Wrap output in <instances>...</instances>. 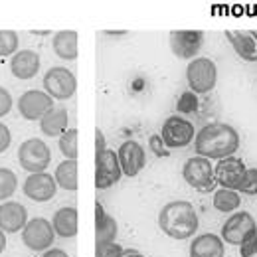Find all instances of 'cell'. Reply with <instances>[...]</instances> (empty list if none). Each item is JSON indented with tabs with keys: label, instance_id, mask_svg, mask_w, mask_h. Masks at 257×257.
I'll return each mask as SVG.
<instances>
[{
	"label": "cell",
	"instance_id": "obj_18",
	"mask_svg": "<svg viewBox=\"0 0 257 257\" xmlns=\"http://www.w3.org/2000/svg\"><path fill=\"white\" fill-rule=\"evenodd\" d=\"M10 69L16 79H32L40 71V54L34 50H20L12 56Z\"/></svg>",
	"mask_w": 257,
	"mask_h": 257
},
{
	"label": "cell",
	"instance_id": "obj_35",
	"mask_svg": "<svg viewBox=\"0 0 257 257\" xmlns=\"http://www.w3.org/2000/svg\"><path fill=\"white\" fill-rule=\"evenodd\" d=\"M10 143H12V135H10V128L6 127L4 123H0V155L8 151Z\"/></svg>",
	"mask_w": 257,
	"mask_h": 257
},
{
	"label": "cell",
	"instance_id": "obj_5",
	"mask_svg": "<svg viewBox=\"0 0 257 257\" xmlns=\"http://www.w3.org/2000/svg\"><path fill=\"white\" fill-rule=\"evenodd\" d=\"M257 229V222L255 218L249 214V212H233V214H229L227 218H225L224 225H222V231H220V237L224 239V243L227 245H235V247H239V245H243L249 237H251V233Z\"/></svg>",
	"mask_w": 257,
	"mask_h": 257
},
{
	"label": "cell",
	"instance_id": "obj_16",
	"mask_svg": "<svg viewBox=\"0 0 257 257\" xmlns=\"http://www.w3.org/2000/svg\"><path fill=\"white\" fill-rule=\"evenodd\" d=\"M225 38L239 60L247 64L257 62V32L251 30H227Z\"/></svg>",
	"mask_w": 257,
	"mask_h": 257
},
{
	"label": "cell",
	"instance_id": "obj_24",
	"mask_svg": "<svg viewBox=\"0 0 257 257\" xmlns=\"http://www.w3.org/2000/svg\"><path fill=\"white\" fill-rule=\"evenodd\" d=\"M54 178H56L60 188H64L67 192H75L77 186H79V182H77V161L64 159V162L58 164Z\"/></svg>",
	"mask_w": 257,
	"mask_h": 257
},
{
	"label": "cell",
	"instance_id": "obj_10",
	"mask_svg": "<svg viewBox=\"0 0 257 257\" xmlns=\"http://www.w3.org/2000/svg\"><path fill=\"white\" fill-rule=\"evenodd\" d=\"M123 176L119 157L115 151L107 149L105 153L95 155V188L97 190H107L115 186Z\"/></svg>",
	"mask_w": 257,
	"mask_h": 257
},
{
	"label": "cell",
	"instance_id": "obj_13",
	"mask_svg": "<svg viewBox=\"0 0 257 257\" xmlns=\"http://www.w3.org/2000/svg\"><path fill=\"white\" fill-rule=\"evenodd\" d=\"M58 190V182L52 174L48 172H38V174H30L24 184H22V192L26 198H30L34 202H50Z\"/></svg>",
	"mask_w": 257,
	"mask_h": 257
},
{
	"label": "cell",
	"instance_id": "obj_40",
	"mask_svg": "<svg viewBox=\"0 0 257 257\" xmlns=\"http://www.w3.org/2000/svg\"><path fill=\"white\" fill-rule=\"evenodd\" d=\"M123 257H145V255L139 253V251H135V249H125V255Z\"/></svg>",
	"mask_w": 257,
	"mask_h": 257
},
{
	"label": "cell",
	"instance_id": "obj_14",
	"mask_svg": "<svg viewBox=\"0 0 257 257\" xmlns=\"http://www.w3.org/2000/svg\"><path fill=\"white\" fill-rule=\"evenodd\" d=\"M117 157H119V164H121L123 174L128 178L139 176L141 170L147 166V153H145L143 145H139L137 141H125L119 147Z\"/></svg>",
	"mask_w": 257,
	"mask_h": 257
},
{
	"label": "cell",
	"instance_id": "obj_17",
	"mask_svg": "<svg viewBox=\"0 0 257 257\" xmlns=\"http://www.w3.org/2000/svg\"><path fill=\"white\" fill-rule=\"evenodd\" d=\"M28 224V210L14 200L0 204V229L4 233H16Z\"/></svg>",
	"mask_w": 257,
	"mask_h": 257
},
{
	"label": "cell",
	"instance_id": "obj_9",
	"mask_svg": "<svg viewBox=\"0 0 257 257\" xmlns=\"http://www.w3.org/2000/svg\"><path fill=\"white\" fill-rule=\"evenodd\" d=\"M56 239V231L52 222L46 218H34L28 220L26 227L22 229V241L32 251H48Z\"/></svg>",
	"mask_w": 257,
	"mask_h": 257
},
{
	"label": "cell",
	"instance_id": "obj_21",
	"mask_svg": "<svg viewBox=\"0 0 257 257\" xmlns=\"http://www.w3.org/2000/svg\"><path fill=\"white\" fill-rule=\"evenodd\" d=\"M67 123H69V113H67V109L65 107H54V109H50L44 117H42V121H40V131L46 135V137H62L65 131H67Z\"/></svg>",
	"mask_w": 257,
	"mask_h": 257
},
{
	"label": "cell",
	"instance_id": "obj_31",
	"mask_svg": "<svg viewBox=\"0 0 257 257\" xmlns=\"http://www.w3.org/2000/svg\"><path fill=\"white\" fill-rule=\"evenodd\" d=\"M125 255V249L123 245L119 243H103V245H97L95 247V257H123Z\"/></svg>",
	"mask_w": 257,
	"mask_h": 257
},
{
	"label": "cell",
	"instance_id": "obj_32",
	"mask_svg": "<svg viewBox=\"0 0 257 257\" xmlns=\"http://www.w3.org/2000/svg\"><path fill=\"white\" fill-rule=\"evenodd\" d=\"M239 255L241 257H257V229L251 233V237L239 245Z\"/></svg>",
	"mask_w": 257,
	"mask_h": 257
},
{
	"label": "cell",
	"instance_id": "obj_4",
	"mask_svg": "<svg viewBox=\"0 0 257 257\" xmlns=\"http://www.w3.org/2000/svg\"><path fill=\"white\" fill-rule=\"evenodd\" d=\"M182 178L186 184L198 192H212L216 188V172L214 164L204 157H192L182 166Z\"/></svg>",
	"mask_w": 257,
	"mask_h": 257
},
{
	"label": "cell",
	"instance_id": "obj_7",
	"mask_svg": "<svg viewBox=\"0 0 257 257\" xmlns=\"http://www.w3.org/2000/svg\"><path fill=\"white\" fill-rule=\"evenodd\" d=\"M196 133L198 131L194 128L192 121L178 117V115H172V117H166L159 135L168 149H186L188 145L194 143Z\"/></svg>",
	"mask_w": 257,
	"mask_h": 257
},
{
	"label": "cell",
	"instance_id": "obj_34",
	"mask_svg": "<svg viewBox=\"0 0 257 257\" xmlns=\"http://www.w3.org/2000/svg\"><path fill=\"white\" fill-rule=\"evenodd\" d=\"M149 143H151V149L155 151V155H157V157H168V155H170L168 151H164V147H166V145H164V141L161 139V135H153Z\"/></svg>",
	"mask_w": 257,
	"mask_h": 257
},
{
	"label": "cell",
	"instance_id": "obj_41",
	"mask_svg": "<svg viewBox=\"0 0 257 257\" xmlns=\"http://www.w3.org/2000/svg\"><path fill=\"white\" fill-rule=\"evenodd\" d=\"M32 34H38V36H50V30H32Z\"/></svg>",
	"mask_w": 257,
	"mask_h": 257
},
{
	"label": "cell",
	"instance_id": "obj_8",
	"mask_svg": "<svg viewBox=\"0 0 257 257\" xmlns=\"http://www.w3.org/2000/svg\"><path fill=\"white\" fill-rule=\"evenodd\" d=\"M44 91L52 99H60L65 101L69 97H73L75 89H77V79L73 75L71 69L67 67H50L46 73H44Z\"/></svg>",
	"mask_w": 257,
	"mask_h": 257
},
{
	"label": "cell",
	"instance_id": "obj_15",
	"mask_svg": "<svg viewBox=\"0 0 257 257\" xmlns=\"http://www.w3.org/2000/svg\"><path fill=\"white\" fill-rule=\"evenodd\" d=\"M247 166L245 162L237 157H227L218 161V164L214 166L216 172V182L220 184V188H229V190H237L241 184V178L245 174Z\"/></svg>",
	"mask_w": 257,
	"mask_h": 257
},
{
	"label": "cell",
	"instance_id": "obj_39",
	"mask_svg": "<svg viewBox=\"0 0 257 257\" xmlns=\"http://www.w3.org/2000/svg\"><path fill=\"white\" fill-rule=\"evenodd\" d=\"M6 249V235H4V231L0 229V253Z\"/></svg>",
	"mask_w": 257,
	"mask_h": 257
},
{
	"label": "cell",
	"instance_id": "obj_28",
	"mask_svg": "<svg viewBox=\"0 0 257 257\" xmlns=\"http://www.w3.org/2000/svg\"><path fill=\"white\" fill-rule=\"evenodd\" d=\"M18 52V34L14 30H0V58L14 56Z\"/></svg>",
	"mask_w": 257,
	"mask_h": 257
},
{
	"label": "cell",
	"instance_id": "obj_23",
	"mask_svg": "<svg viewBox=\"0 0 257 257\" xmlns=\"http://www.w3.org/2000/svg\"><path fill=\"white\" fill-rule=\"evenodd\" d=\"M52 225H54V231L56 235L60 237H73L77 233V210L73 206H64L60 208L54 218H52Z\"/></svg>",
	"mask_w": 257,
	"mask_h": 257
},
{
	"label": "cell",
	"instance_id": "obj_38",
	"mask_svg": "<svg viewBox=\"0 0 257 257\" xmlns=\"http://www.w3.org/2000/svg\"><path fill=\"white\" fill-rule=\"evenodd\" d=\"M107 36H127V30H105Z\"/></svg>",
	"mask_w": 257,
	"mask_h": 257
},
{
	"label": "cell",
	"instance_id": "obj_6",
	"mask_svg": "<svg viewBox=\"0 0 257 257\" xmlns=\"http://www.w3.org/2000/svg\"><path fill=\"white\" fill-rule=\"evenodd\" d=\"M18 162L30 174L46 172L52 164V151L42 139H26L18 147Z\"/></svg>",
	"mask_w": 257,
	"mask_h": 257
},
{
	"label": "cell",
	"instance_id": "obj_29",
	"mask_svg": "<svg viewBox=\"0 0 257 257\" xmlns=\"http://www.w3.org/2000/svg\"><path fill=\"white\" fill-rule=\"evenodd\" d=\"M237 192L247 194V196H257V168H253V166L249 168V166H247V170H245V174H243V178H241V184H239Z\"/></svg>",
	"mask_w": 257,
	"mask_h": 257
},
{
	"label": "cell",
	"instance_id": "obj_2",
	"mask_svg": "<svg viewBox=\"0 0 257 257\" xmlns=\"http://www.w3.org/2000/svg\"><path fill=\"white\" fill-rule=\"evenodd\" d=\"M198 214L192 202L172 200L159 212V227L172 239H190L198 229Z\"/></svg>",
	"mask_w": 257,
	"mask_h": 257
},
{
	"label": "cell",
	"instance_id": "obj_30",
	"mask_svg": "<svg viewBox=\"0 0 257 257\" xmlns=\"http://www.w3.org/2000/svg\"><path fill=\"white\" fill-rule=\"evenodd\" d=\"M176 109H178V113H184V115L194 113L198 109V95L192 91H184L176 103Z\"/></svg>",
	"mask_w": 257,
	"mask_h": 257
},
{
	"label": "cell",
	"instance_id": "obj_27",
	"mask_svg": "<svg viewBox=\"0 0 257 257\" xmlns=\"http://www.w3.org/2000/svg\"><path fill=\"white\" fill-rule=\"evenodd\" d=\"M18 188V178L10 168H0V202H6L14 196Z\"/></svg>",
	"mask_w": 257,
	"mask_h": 257
},
{
	"label": "cell",
	"instance_id": "obj_11",
	"mask_svg": "<svg viewBox=\"0 0 257 257\" xmlns=\"http://www.w3.org/2000/svg\"><path fill=\"white\" fill-rule=\"evenodd\" d=\"M54 107H56L54 99L46 91H38V89H30L18 99V113L26 121H42V117Z\"/></svg>",
	"mask_w": 257,
	"mask_h": 257
},
{
	"label": "cell",
	"instance_id": "obj_12",
	"mask_svg": "<svg viewBox=\"0 0 257 257\" xmlns=\"http://www.w3.org/2000/svg\"><path fill=\"white\" fill-rule=\"evenodd\" d=\"M170 36V50L178 60H194L204 44L202 30H172Z\"/></svg>",
	"mask_w": 257,
	"mask_h": 257
},
{
	"label": "cell",
	"instance_id": "obj_36",
	"mask_svg": "<svg viewBox=\"0 0 257 257\" xmlns=\"http://www.w3.org/2000/svg\"><path fill=\"white\" fill-rule=\"evenodd\" d=\"M107 151V141H105V135H103V131H95V155L99 153H105Z\"/></svg>",
	"mask_w": 257,
	"mask_h": 257
},
{
	"label": "cell",
	"instance_id": "obj_22",
	"mask_svg": "<svg viewBox=\"0 0 257 257\" xmlns=\"http://www.w3.org/2000/svg\"><path fill=\"white\" fill-rule=\"evenodd\" d=\"M77 32L75 30H60L52 38V48L56 56L65 62H73L77 58Z\"/></svg>",
	"mask_w": 257,
	"mask_h": 257
},
{
	"label": "cell",
	"instance_id": "obj_1",
	"mask_svg": "<svg viewBox=\"0 0 257 257\" xmlns=\"http://www.w3.org/2000/svg\"><path fill=\"white\" fill-rule=\"evenodd\" d=\"M239 145H241V139L235 127L220 121L204 125L196 133V139H194L196 155L208 161H222L227 157H235V153L239 151Z\"/></svg>",
	"mask_w": 257,
	"mask_h": 257
},
{
	"label": "cell",
	"instance_id": "obj_25",
	"mask_svg": "<svg viewBox=\"0 0 257 257\" xmlns=\"http://www.w3.org/2000/svg\"><path fill=\"white\" fill-rule=\"evenodd\" d=\"M212 206L214 210L222 212V214H233L241 208V196L237 190H229V188H220L214 192L212 198Z\"/></svg>",
	"mask_w": 257,
	"mask_h": 257
},
{
	"label": "cell",
	"instance_id": "obj_37",
	"mask_svg": "<svg viewBox=\"0 0 257 257\" xmlns=\"http://www.w3.org/2000/svg\"><path fill=\"white\" fill-rule=\"evenodd\" d=\"M42 257H69V255L65 253L64 249H60V247H50L48 251H44Z\"/></svg>",
	"mask_w": 257,
	"mask_h": 257
},
{
	"label": "cell",
	"instance_id": "obj_19",
	"mask_svg": "<svg viewBox=\"0 0 257 257\" xmlns=\"http://www.w3.org/2000/svg\"><path fill=\"white\" fill-rule=\"evenodd\" d=\"M188 253L190 257H225V243L216 233H200L192 239Z\"/></svg>",
	"mask_w": 257,
	"mask_h": 257
},
{
	"label": "cell",
	"instance_id": "obj_26",
	"mask_svg": "<svg viewBox=\"0 0 257 257\" xmlns=\"http://www.w3.org/2000/svg\"><path fill=\"white\" fill-rule=\"evenodd\" d=\"M77 135H79L77 128H67L64 135L58 139L60 153L67 161H77Z\"/></svg>",
	"mask_w": 257,
	"mask_h": 257
},
{
	"label": "cell",
	"instance_id": "obj_3",
	"mask_svg": "<svg viewBox=\"0 0 257 257\" xmlns=\"http://www.w3.org/2000/svg\"><path fill=\"white\" fill-rule=\"evenodd\" d=\"M186 81L190 91L196 95H206L218 85V65L214 60L198 56L188 62L186 67Z\"/></svg>",
	"mask_w": 257,
	"mask_h": 257
},
{
	"label": "cell",
	"instance_id": "obj_33",
	"mask_svg": "<svg viewBox=\"0 0 257 257\" xmlns=\"http://www.w3.org/2000/svg\"><path fill=\"white\" fill-rule=\"evenodd\" d=\"M10 109H12V95H10V91L6 87L0 85V117L8 115Z\"/></svg>",
	"mask_w": 257,
	"mask_h": 257
},
{
	"label": "cell",
	"instance_id": "obj_20",
	"mask_svg": "<svg viewBox=\"0 0 257 257\" xmlns=\"http://www.w3.org/2000/svg\"><path fill=\"white\" fill-rule=\"evenodd\" d=\"M117 233H119V225L117 220L105 212V208L97 202L95 204V241L97 245H103V243H113L117 239Z\"/></svg>",
	"mask_w": 257,
	"mask_h": 257
}]
</instances>
